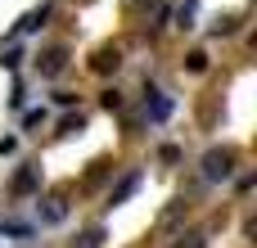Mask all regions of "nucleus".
<instances>
[{"instance_id": "obj_1", "label": "nucleus", "mask_w": 257, "mask_h": 248, "mask_svg": "<svg viewBox=\"0 0 257 248\" xmlns=\"http://www.w3.org/2000/svg\"><path fill=\"white\" fill-rule=\"evenodd\" d=\"M230 163H235V158H230L226 149H212V154L203 158V176H208V181H226V176H230Z\"/></svg>"}, {"instance_id": "obj_2", "label": "nucleus", "mask_w": 257, "mask_h": 248, "mask_svg": "<svg viewBox=\"0 0 257 248\" xmlns=\"http://www.w3.org/2000/svg\"><path fill=\"white\" fill-rule=\"evenodd\" d=\"M41 217H45V221H50V226H59V221H63V217H68V203H63V199H59V194H54V199H45V208H41Z\"/></svg>"}, {"instance_id": "obj_3", "label": "nucleus", "mask_w": 257, "mask_h": 248, "mask_svg": "<svg viewBox=\"0 0 257 248\" xmlns=\"http://www.w3.org/2000/svg\"><path fill=\"white\" fill-rule=\"evenodd\" d=\"M32 190H36V167H23L14 176V194H32Z\"/></svg>"}, {"instance_id": "obj_4", "label": "nucleus", "mask_w": 257, "mask_h": 248, "mask_svg": "<svg viewBox=\"0 0 257 248\" xmlns=\"http://www.w3.org/2000/svg\"><path fill=\"white\" fill-rule=\"evenodd\" d=\"M167 113H172V104H167V99H163L158 90H149V117H158V122H163Z\"/></svg>"}, {"instance_id": "obj_5", "label": "nucleus", "mask_w": 257, "mask_h": 248, "mask_svg": "<svg viewBox=\"0 0 257 248\" xmlns=\"http://www.w3.org/2000/svg\"><path fill=\"white\" fill-rule=\"evenodd\" d=\"M63 59H68L63 50H50V54H45V63H41V72H50V77H54V72L63 68Z\"/></svg>"}, {"instance_id": "obj_6", "label": "nucleus", "mask_w": 257, "mask_h": 248, "mask_svg": "<svg viewBox=\"0 0 257 248\" xmlns=\"http://www.w3.org/2000/svg\"><path fill=\"white\" fill-rule=\"evenodd\" d=\"M117 63H122V59H117V50H99V54H95V68H99V72L117 68Z\"/></svg>"}, {"instance_id": "obj_7", "label": "nucleus", "mask_w": 257, "mask_h": 248, "mask_svg": "<svg viewBox=\"0 0 257 248\" xmlns=\"http://www.w3.org/2000/svg\"><path fill=\"white\" fill-rule=\"evenodd\" d=\"M136 185H140V176H126V181H122V185L113 190V203H122V199H126V194H131Z\"/></svg>"}, {"instance_id": "obj_8", "label": "nucleus", "mask_w": 257, "mask_h": 248, "mask_svg": "<svg viewBox=\"0 0 257 248\" xmlns=\"http://www.w3.org/2000/svg\"><path fill=\"white\" fill-rule=\"evenodd\" d=\"M99 239H104V230H86V235H81V244H77V248H99Z\"/></svg>"}]
</instances>
